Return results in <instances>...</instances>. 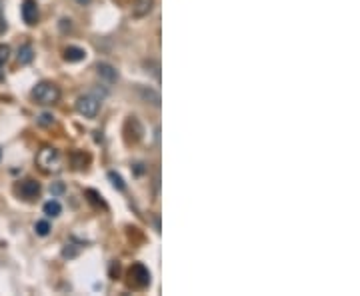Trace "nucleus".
I'll return each mask as SVG.
<instances>
[{
  "instance_id": "f257e3e1",
  "label": "nucleus",
  "mask_w": 360,
  "mask_h": 296,
  "mask_svg": "<svg viewBox=\"0 0 360 296\" xmlns=\"http://www.w3.org/2000/svg\"><path fill=\"white\" fill-rule=\"evenodd\" d=\"M32 98L42 104V106H50V104H56L58 98H60V90L56 84L52 82H38L34 88H32Z\"/></svg>"
},
{
  "instance_id": "f03ea898",
  "label": "nucleus",
  "mask_w": 360,
  "mask_h": 296,
  "mask_svg": "<svg viewBox=\"0 0 360 296\" xmlns=\"http://www.w3.org/2000/svg\"><path fill=\"white\" fill-rule=\"evenodd\" d=\"M128 278H130V284H132L134 288H146V286L150 284V278H152V276H150V270H148L144 264L136 262V264L130 266Z\"/></svg>"
},
{
  "instance_id": "7ed1b4c3",
  "label": "nucleus",
  "mask_w": 360,
  "mask_h": 296,
  "mask_svg": "<svg viewBox=\"0 0 360 296\" xmlns=\"http://www.w3.org/2000/svg\"><path fill=\"white\" fill-rule=\"evenodd\" d=\"M98 110H100V102H98L94 96H90V94L80 96V98L76 100V112L82 114L84 118H96Z\"/></svg>"
},
{
  "instance_id": "20e7f679",
  "label": "nucleus",
  "mask_w": 360,
  "mask_h": 296,
  "mask_svg": "<svg viewBox=\"0 0 360 296\" xmlns=\"http://www.w3.org/2000/svg\"><path fill=\"white\" fill-rule=\"evenodd\" d=\"M38 164L46 170V172H58L60 170V156L54 148H44L40 154H38Z\"/></svg>"
},
{
  "instance_id": "39448f33",
  "label": "nucleus",
  "mask_w": 360,
  "mask_h": 296,
  "mask_svg": "<svg viewBox=\"0 0 360 296\" xmlns=\"http://www.w3.org/2000/svg\"><path fill=\"white\" fill-rule=\"evenodd\" d=\"M20 14H22V20L28 26H34L38 22V4L34 0H24L22 8H20Z\"/></svg>"
},
{
  "instance_id": "423d86ee",
  "label": "nucleus",
  "mask_w": 360,
  "mask_h": 296,
  "mask_svg": "<svg viewBox=\"0 0 360 296\" xmlns=\"http://www.w3.org/2000/svg\"><path fill=\"white\" fill-rule=\"evenodd\" d=\"M18 192L24 200H34L38 194H40V184L36 180H24L20 186H18Z\"/></svg>"
},
{
  "instance_id": "0eeeda50",
  "label": "nucleus",
  "mask_w": 360,
  "mask_h": 296,
  "mask_svg": "<svg viewBox=\"0 0 360 296\" xmlns=\"http://www.w3.org/2000/svg\"><path fill=\"white\" fill-rule=\"evenodd\" d=\"M96 72H98V76H100L102 80H106V82H110V84L118 80L116 68H114L112 64H108V62H98V64H96Z\"/></svg>"
},
{
  "instance_id": "6e6552de",
  "label": "nucleus",
  "mask_w": 360,
  "mask_h": 296,
  "mask_svg": "<svg viewBox=\"0 0 360 296\" xmlns=\"http://www.w3.org/2000/svg\"><path fill=\"white\" fill-rule=\"evenodd\" d=\"M86 58V50L80 46H68L64 48V60L66 62H80Z\"/></svg>"
},
{
  "instance_id": "1a4fd4ad",
  "label": "nucleus",
  "mask_w": 360,
  "mask_h": 296,
  "mask_svg": "<svg viewBox=\"0 0 360 296\" xmlns=\"http://www.w3.org/2000/svg\"><path fill=\"white\" fill-rule=\"evenodd\" d=\"M154 6V0H134V6H132V16L136 18H142L146 16Z\"/></svg>"
},
{
  "instance_id": "9d476101",
  "label": "nucleus",
  "mask_w": 360,
  "mask_h": 296,
  "mask_svg": "<svg viewBox=\"0 0 360 296\" xmlns=\"http://www.w3.org/2000/svg\"><path fill=\"white\" fill-rule=\"evenodd\" d=\"M32 58H34L32 46H30V44H22V46L18 48V62H20V64H30Z\"/></svg>"
},
{
  "instance_id": "9b49d317",
  "label": "nucleus",
  "mask_w": 360,
  "mask_h": 296,
  "mask_svg": "<svg viewBox=\"0 0 360 296\" xmlns=\"http://www.w3.org/2000/svg\"><path fill=\"white\" fill-rule=\"evenodd\" d=\"M44 214L48 216V218H56V216H60V212H62V206H60V202L58 200H48L46 204H44Z\"/></svg>"
},
{
  "instance_id": "f8f14e48",
  "label": "nucleus",
  "mask_w": 360,
  "mask_h": 296,
  "mask_svg": "<svg viewBox=\"0 0 360 296\" xmlns=\"http://www.w3.org/2000/svg\"><path fill=\"white\" fill-rule=\"evenodd\" d=\"M108 178H110V182H112V186H114L116 190H124V188H126V184H124L122 176H120V174H116L114 170H110V172H108Z\"/></svg>"
},
{
  "instance_id": "ddd939ff",
  "label": "nucleus",
  "mask_w": 360,
  "mask_h": 296,
  "mask_svg": "<svg viewBox=\"0 0 360 296\" xmlns=\"http://www.w3.org/2000/svg\"><path fill=\"white\" fill-rule=\"evenodd\" d=\"M34 230H36L38 236H48V234H50V224H48V220H38V222L34 224Z\"/></svg>"
},
{
  "instance_id": "4468645a",
  "label": "nucleus",
  "mask_w": 360,
  "mask_h": 296,
  "mask_svg": "<svg viewBox=\"0 0 360 296\" xmlns=\"http://www.w3.org/2000/svg\"><path fill=\"white\" fill-rule=\"evenodd\" d=\"M76 254H78V246H74V244H66L62 248V256L64 258H74Z\"/></svg>"
},
{
  "instance_id": "2eb2a0df",
  "label": "nucleus",
  "mask_w": 360,
  "mask_h": 296,
  "mask_svg": "<svg viewBox=\"0 0 360 296\" xmlns=\"http://www.w3.org/2000/svg\"><path fill=\"white\" fill-rule=\"evenodd\" d=\"M10 58V46L8 44H0V66L6 64Z\"/></svg>"
},
{
  "instance_id": "dca6fc26",
  "label": "nucleus",
  "mask_w": 360,
  "mask_h": 296,
  "mask_svg": "<svg viewBox=\"0 0 360 296\" xmlns=\"http://www.w3.org/2000/svg\"><path fill=\"white\" fill-rule=\"evenodd\" d=\"M50 192H52V194H62V192H64V184H62V182H54V184L50 186Z\"/></svg>"
},
{
  "instance_id": "f3484780",
  "label": "nucleus",
  "mask_w": 360,
  "mask_h": 296,
  "mask_svg": "<svg viewBox=\"0 0 360 296\" xmlns=\"http://www.w3.org/2000/svg\"><path fill=\"white\" fill-rule=\"evenodd\" d=\"M38 122H40V124H52V122H54V118H52L50 114H42Z\"/></svg>"
},
{
  "instance_id": "a211bd4d",
  "label": "nucleus",
  "mask_w": 360,
  "mask_h": 296,
  "mask_svg": "<svg viewBox=\"0 0 360 296\" xmlns=\"http://www.w3.org/2000/svg\"><path fill=\"white\" fill-rule=\"evenodd\" d=\"M6 30H8V22H6V20L0 16V34H4Z\"/></svg>"
},
{
  "instance_id": "6ab92c4d",
  "label": "nucleus",
  "mask_w": 360,
  "mask_h": 296,
  "mask_svg": "<svg viewBox=\"0 0 360 296\" xmlns=\"http://www.w3.org/2000/svg\"><path fill=\"white\" fill-rule=\"evenodd\" d=\"M76 2H78V4H82V6H84V4H88V2H90V0H76Z\"/></svg>"
},
{
  "instance_id": "aec40b11",
  "label": "nucleus",
  "mask_w": 360,
  "mask_h": 296,
  "mask_svg": "<svg viewBox=\"0 0 360 296\" xmlns=\"http://www.w3.org/2000/svg\"><path fill=\"white\" fill-rule=\"evenodd\" d=\"M0 12H2V0H0Z\"/></svg>"
},
{
  "instance_id": "412c9836",
  "label": "nucleus",
  "mask_w": 360,
  "mask_h": 296,
  "mask_svg": "<svg viewBox=\"0 0 360 296\" xmlns=\"http://www.w3.org/2000/svg\"><path fill=\"white\" fill-rule=\"evenodd\" d=\"M0 156H2V150H0Z\"/></svg>"
}]
</instances>
